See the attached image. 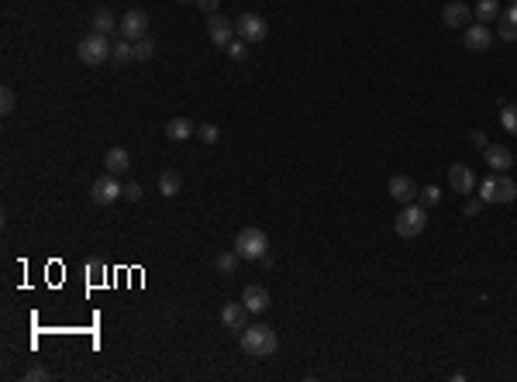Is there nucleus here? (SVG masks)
<instances>
[{
    "label": "nucleus",
    "mask_w": 517,
    "mask_h": 382,
    "mask_svg": "<svg viewBox=\"0 0 517 382\" xmlns=\"http://www.w3.org/2000/svg\"><path fill=\"white\" fill-rule=\"evenodd\" d=\"M235 31H239L241 41H262L269 35V24H266V18H258V14H241V18L235 21Z\"/></svg>",
    "instance_id": "6e6552de"
},
{
    "label": "nucleus",
    "mask_w": 517,
    "mask_h": 382,
    "mask_svg": "<svg viewBox=\"0 0 517 382\" xmlns=\"http://www.w3.org/2000/svg\"><path fill=\"white\" fill-rule=\"evenodd\" d=\"M194 4H197L200 11H207V14H218V4H221V0H194Z\"/></svg>",
    "instance_id": "f704fd0d"
},
{
    "label": "nucleus",
    "mask_w": 517,
    "mask_h": 382,
    "mask_svg": "<svg viewBox=\"0 0 517 382\" xmlns=\"http://www.w3.org/2000/svg\"><path fill=\"white\" fill-rule=\"evenodd\" d=\"M179 190H183V176H179L176 169L159 172V193L162 196H176Z\"/></svg>",
    "instance_id": "aec40b11"
},
{
    "label": "nucleus",
    "mask_w": 517,
    "mask_h": 382,
    "mask_svg": "<svg viewBox=\"0 0 517 382\" xmlns=\"http://www.w3.org/2000/svg\"><path fill=\"white\" fill-rule=\"evenodd\" d=\"M104 169L114 172V176H124V172L131 169V155H128V149H107V155H104Z\"/></svg>",
    "instance_id": "f3484780"
},
{
    "label": "nucleus",
    "mask_w": 517,
    "mask_h": 382,
    "mask_svg": "<svg viewBox=\"0 0 517 382\" xmlns=\"http://www.w3.org/2000/svg\"><path fill=\"white\" fill-rule=\"evenodd\" d=\"M228 56L235 59V62H245V59H249V49H245V41H231V45H228Z\"/></svg>",
    "instance_id": "c85d7f7f"
},
{
    "label": "nucleus",
    "mask_w": 517,
    "mask_h": 382,
    "mask_svg": "<svg viewBox=\"0 0 517 382\" xmlns=\"http://www.w3.org/2000/svg\"><path fill=\"white\" fill-rule=\"evenodd\" d=\"M441 21H445V28H469L473 11H469L462 0H448V4H445V11H441Z\"/></svg>",
    "instance_id": "9b49d317"
},
{
    "label": "nucleus",
    "mask_w": 517,
    "mask_h": 382,
    "mask_svg": "<svg viewBox=\"0 0 517 382\" xmlns=\"http://www.w3.org/2000/svg\"><path fill=\"white\" fill-rule=\"evenodd\" d=\"M179 4H190V0H179Z\"/></svg>",
    "instance_id": "e433bc0d"
},
{
    "label": "nucleus",
    "mask_w": 517,
    "mask_h": 382,
    "mask_svg": "<svg viewBox=\"0 0 517 382\" xmlns=\"http://www.w3.org/2000/svg\"><path fill=\"white\" fill-rule=\"evenodd\" d=\"M235 251L245 262H262V255H269V238L262 228H241L235 234Z\"/></svg>",
    "instance_id": "7ed1b4c3"
},
{
    "label": "nucleus",
    "mask_w": 517,
    "mask_h": 382,
    "mask_svg": "<svg viewBox=\"0 0 517 382\" xmlns=\"http://www.w3.org/2000/svg\"><path fill=\"white\" fill-rule=\"evenodd\" d=\"M500 124H503V131L507 134H517V107L514 104H503V111H500Z\"/></svg>",
    "instance_id": "b1692460"
},
{
    "label": "nucleus",
    "mask_w": 517,
    "mask_h": 382,
    "mask_svg": "<svg viewBox=\"0 0 517 382\" xmlns=\"http://www.w3.org/2000/svg\"><path fill=\"white\" fill-rule=\"evenodd\" d=\"M241 303L249 306V313H266V310H269V289L258 286V283L245 286V293H241Z\"/></svg>",
    "instance_id": "ddd939ff"
},
{
    "label": "nucleus",
    "mask_w": 517,
    "mask_h": 382,
    "mask_svg": "<svg viewBox=\"0 0 517 382\" xmlns=\"http://www.w3.org/2000/svg\"><path fill=\"white\" fill-rule=\"evenodd\" d=\"M479 211H483V200H479V196H469V200L462 203V213H466V217H479Z\"/></svg>",
    "instance_id": "c756f323"
},
{
    "label": "nucleus",
    "mask_w": 517,
    "mask_h": 382,
    "mask_svg": "<svg viewBox=\"0 0 517 382\" xmlns=\"http://www.w3.org/2000/svg\"><path fill=\"white\" fill-rule=\"evenodd\" d=\"M469 141H473V149H479V152H486V145H490L486 131H473V134H469Z\"/></svg>",
    "instance_id": "473e14b6"
},
{
    "label": "nucleus",
    "mask_w": 517,
    "mask_h": 382,
    "mask_svg": "<svg viewBox=\"0 0 517 382\" xmlns=\"http://www.w3.org/2000/svg\"><path fill=\"white\" fill-rule=\"evenodd\" d=\"M111 41H107V35H100V31H90L86 39H80V49H76V56H80V62H86V66H100V62H107L111 59Z\"/></svg>",
    "instance_id": "39448f33"
},
{
    "label": "nucleus",
    "mask_w": 517,
    "mask_h": 382,
    "mask_svg": "<svg viewBox=\"0 0 517 382\" xmlns=\"http://www.w3.org/2000/svg\"><path fill=\"white\" fill-rule=\"evenodd\" d=\"M152 56H156V41L149 39V35L135 41V59H139V62H149Z\"/></svg>",
    "instance_id": "393cba45"
},
{
    "label": "nucleus",
    "mask_w": 517,
    "mask_h": 382,
    "mask_svg": "<svg viewBox=\"0 0 517 382\" xmlns=\"http://www.w3.org/2000/svg\"><path fill=\"white\" fill-rule=\"evenodd\" d=\"M511 4H517V0H511Z\"/></svg>",
    "instance_id": "4c0bfd02"
},
{
    "label": "nucleus",
    "mask_w": 517,
    "mask_h": 382,
    "mask_svg": "<svg viewBox=\"0 0 517 382\" xmlns=\"http://www.w3.org/2000/svg\"><path fill=\"white\" fill-rule=\"evenodd\" d=\"M479 200H483V203H514L517 200V183L507 176V172L486 176V179L479 183Z\"/></svg>",
    "instance_id": "f03ea898"
},
{
    "label": "nucleus",
    "mask_w": 517,
    "mask_h": 382,
    "mask_svg": "<svg viewBox=\"0 0 517 382\" xmlns=\"http://www.w3.org/2000/svg\"><path fill=\"white\" fill-rule=\"evenodd\" d=\"M448 183H452V190L462 193V196H469V193L476 190V176L469 172V166H462V162L448 169Z\"/></svg>",
    "instance_id": "dca6fc26"
},
{
    "label": "nucleus",
    "mask_w": 517,
    "mask_h": 382,
    "mask_svg": "<svg viewBox=\"0 0 517 382\" xmlns=\"http://www.w3.org/2000/svg\"><path fill=\"white\" fill-rule=\"evenodd\" d=\"M221 321H224V327L228 331H245L249 327V306L245 303H224V310H221Z\"/></svg>",
    "instance_id": "4468645a"
},
{
    "label": "nucleus",
    "mask_w": 517,
    "mask_h": 382,
    "mask_svg": "<svg viewBox=\"0 0 517 382\" xmlns=\"http://www.w3.org/2000/svg\"><path fill=\"white\" fill-rule=\"evenodd\" d=\"M118 196H124V186L118 183V176L114 172H107V176H100L97 183L90 186V200L97 203V207H111Z\"/></svg>",
    "instance_id": "423d86ee"
},
{
    "label": "nucleus",
    "mask_w": 517,
    "mask_h": 382,
    "mask_svg": "<svg viewBox=\"0 0 517 382\" xmlns=\"http://www.w3.org/2000/svg\"><path fill=\"white\" fill-rule=\"evenodd\" d=\"M124 200H131V203L141 200V183H128V186H124Z\"/></svg>",
    "instance_id": "72a5a7b5"
},
{
    "label": "nucleus",
    "mask_w": 517,
    "mask_h": 382,
    "mask_svg": "<svg viewBox=\"0 0 517 382\" xmlns=\"http://www.w3.org/2000/svg\"><path fill=\"white\" fill-rule=\"evenodd\" d=\"M207 35H211V41H214L218 49H228L239 31H235V21L221 18V14H211V21H207Z\"/></svg>",
    "instance_id": "9d476101"
},
{
    "label": "nucleus",
    "mask_w": 517,
    "mask_h": 382,
    "mask_svg": "<svg viewBox=\"0 0 517 382\" xmlns=\"http://www.w3.org/2000/svg\"><path fill=\"white\" fill-rule=\"evenodd\" d=\"M14 107H18V96L11 86H4L0 90V114H14Z\"/></svg>",
    "instance_id": "bb28decb"
},
{
    "label": "nucleus",
    "mask_w": 517,
    "mask_h": 382,
    "mask_svg": "<svg viewBox=\"0 0 517 382\" xmlns=\"http://www.w3.org/2000/svg\"><path fill=\"white\" fill-rule=\"evenodd\" d=\"M497 35L503 41H517V24H507V21H500L497 24Z\"/></svg>",
    "instance_id": "7c9ffc66"
},
{
    "label": "nucleus",
    "mask_w": 517,
    "mask_h": 382,
    "mask_svg": "<svg viewBox=\"0 0 517 382\" xmlns=\"http://www.w3.org/2000/svg\"><path fill=\"white\" fill-rule=\"evenodd\" d=\"M279 348V338L273 327L266 324H249L241 331V351L252 355V358H269L273 351Z\"/></svg>",
    "instance_id": "f257e3e1"
},
{
    "label": "nucleus",
    "mask_w": 517,
    "mask_h": 382,
    "mask_svg": "<svg viewBox=\"0 0 517 382\" xmlns=\"http://www.w3.org/2000/svg\"><path fill=\"white\" fill-rule=\"evenodd\" d=\"M483 162H486L493 172H507L511 166H514V155H511V149H507V145H486Z\"/></svg>",
    "instance_id": "f8f14e48"
},
{
    "label": "nucleus",
    "mask_w": 517,
    "mask_h": 382,
    "mask_svg": "<svg viewBox=\"0 0 517 382\" xmlns=\"http://www.w3.org/2000/svg\"><path fill=\"white\" fill-rule=\"evenodd\" d=\"M418 186H414V179L411 176H393L390 179V196L397 200V203H414L418 200Z\"/></svg>",
    "instance_id": "2eb2a0df"
},
{
    "label": "nucleus",
    "mask_w": 517,
    "mask_h": 382,
    "mask_svg": "<svg viewBox=\"0 0 517 382\" xmlns=\"http://www.w3.org/2000/svg\"><path fill=\"white\" fill-rule=\"evenodd\" d=\"M214 268H218L221 276H235V268H239V251H221L218 258H214Z\"/></svg>",
    "instance_id": "4be33fe9"
},
{
    "label": "nucleus",
    "mask_w": 517,
    "mask_h": 382,
    "mask_svg": "<svg viewBox=\"0 0 517 382\" xmlns=\"http://www.w3.org/2000/svg\"><path fill=\"white\" fill-rule=\"evenodd\" d=\"M462 45L469 49V52H486L490 45H493V31H490V24H469V28H462Z\"/></svg>",
    "instance_id": "1a4fd4ad"
},
{
    "label": "nucleus",
    "mask_w": 517,
    "mask_h": 382,
    "mask_svg": "<svg viewBox=\"0 0 517 382\" xmlns=\"http://www.w3.org/2000/svg\"><path fill=\"white\" fill-rule=\"evenodd\" d=\"M118 24L121 21H114L111 7H97V11H94V31H100V35H114Z\"/></svg>",
    "instance_id": "6ab92c4d"
},
{
    "label": "nucleus",
    "mask_w": 517,
    "mask_h": 382,
    "mask_svg": "<svg viewBox=\"0 0 517 382\" xmlns=\"http://www.w3.org/2000/svg\"><path fill=\"white\" fill-rule=\"evenodd\" d=\"M393 228H397L400 238H418L421 231L428 228V207H421L418 200H414V203H403V211L397 213Z\"/></svg>",
    "instance_id": "20e7f679"
},
{
    "label": "nucleus",
    "mask_w": 517,
    "mask_h": 382,
    "mask_svg": "<svg viewBox=\"0 0 517 382\" xmlns=\"http://www.w3.org/2000/svg\"><path fill=\"white\" fill-rule=\"evenodd\" d=\"M190 134H197L190 117H173V121L166 124V138H169V141H186Z\"/></svg>",
    "instance_id": "a211bd4d"
},
{
    "label": "nucleus",
    "mask_w": 517,
    "mask_h": 382,
    "mask_svg": "<svg viewBox=\"0 0 517 382\" xmlns=\"http://www.w3.org/2000/svg\"><path fill=\"white\" fill-rule=\"evenodd\" d=\"M418 203L421 207H438V203H441V190H438V186H424V190L418 193Z\"/></svg>",
    "instance_id": "a878e982"
},
{
    "label": "nucleus",
    "mask_w": 517,
    "mask_h": 382,
    "mask_svg": "<svg viewBox=\"0 0 517 382\" xmlns=\"http://www.w3.org/2000/svg\"><path fill=\"white\" fill-rule=\"evenodd\" d=\"M128 59H135V41L121 39L114 49H111V62H128Z\"/></svg>",
    "instance_id": "5701e85b"
},
{
    "label": "nucleus",
    "mask_w": 517,
    "mask_h": 382,
    "mask_svg": "<svg viewBox=\"0 0 517 382\" xmlns=\"http://www.w3.org/2000/svg\"><path fill=\"white\" fill-rule=\"evenodd\" d=\"M479 18V24H490V21L500 18V4L497 0H476V11H473Z\"/></svg>",
    "instance_id": "412c9836"
},
{
    "label": "nucleus",
    "mask_w": 517,
    "mask_h": 382,
    "mask_svg": "<svg viewBox=\"0 0 517 382\" xmlns=\"http://www.w3.org/2000/svg\"><path fill=\"white\" fill-rule=\"evenodd\" d=\"M24 379H28V382H45V379H49V368H41V365H31V368L24 372Z\"/></svg>",
    "instance_id": "2f4dec72"
},
{
    "label": "nucleus",
    "mask_w": 517,
    "mask_h": 382,
    "mask_svg": "<svg viewBox=\"0 0 517 382\" xmlns=\"http://www.w3.org/2000/svg\"><path fill=\"white\" fill-rule=\"evenodd\" d=\"M118 35H121V39H128V41L145 39V35H149V14H145L141 7H131V11L121 18Z\"/></svg>",
    "instance_id": "0eeeda50"
},
{
    "label": "nucleus",
    "mask_w": 517,
    "mask_h": 382,
    "mask_svg": "<svg viewBox=\"0 0 517 382\" xmlns=\"http://www.w3.org/2000/svg\"><path fill=\"white\" fill-rule=\"evenodd\" d=\"M197 134H200V141H204V145H214V141H218V138H221L218 124H200V128H197Z\"/></svg>",
    "instance_id": "cd10ccee"
},
{
    "label": "nucleus",
    "mask_w": 517,
    "mask_h": 382,
    "mask_svg": "<svg viewBox=\"0 0 517 382\" xmlns=\"http://www.w3.org/2000/svg\"><path fill=\"white\" fill-rule=\"evenodd\" d=\"M500 21H507V24H517V4H511L507 11H500Z\"/></svg>",
    "instance_id": "c9c22d12"
}]
</instances>
